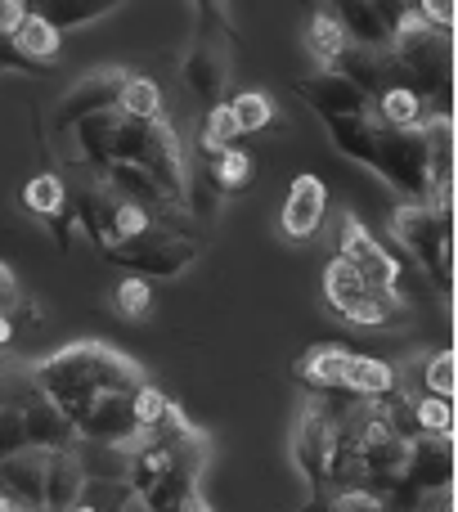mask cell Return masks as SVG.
<instances>
[{
	"instance_id": "obj_25",
	"label": "cell",
	"mask_w": 458,
	"mask_h": 512,
	"mask_svg": "<svg viewBox=\"0 0 458 512\" xmlns=\"http://www.w3.org/2000/svg\"><path fill=\"white\" fill-rule=\"evenodd\" d=\"M135 490L126 486V477H86L77 508L72 512H131Z\"/></svg>"
},
{
	"instance_id": "obj_14",
	"label": "cell",
	"mask_w": 458,
	"mask_h": 512,
	"mask_svg": "<svg viewBox=\"0 0 458 512\" xmlns=\"http://www.w3.org/2000/svg\"><path fill=\"white\" fill-rule=\"evenodd\" d=\"M23 207L32 216H41L45 230L54 234V248L68 252L72 248V230H77V216H72V194H68V180L63 176H32L23 185Z\"/></svg>"
},
{
	"instance_id": "obj_15",
	"label": "cell",
	"mask_w": 458,
	"mask_h": 512,
	"mask_svg": "<svg viewBox=\"0 0 458 512\" xmlns=\"http://www.w3.org/2000/svg\"><path fill=\"white\" fill-rule=\"evenodd\" d=\"M324 212H328V189L319 176H297L288 189V203L279 212V234L288 243H310L324 225Z\"/></svg>"
},
{
	"instance_id": "obj_10",
	"label": "cell",
	"mask_w": 458,
	"mask_h": 512,
	"mask_svg": "<svg viewBox=\"0 0 458 512\" xmlns=\"http://www.w3.org/2000/svg\"><path fill=\"white\" fill-rule=\"evenodd\" d=\"M337 256H342V261L351 265L364 283H369V288L387 292V297H400L409 306V297H405V265L382 248V243L360 225V216H351V212L337 221Z\"/></svg>"
},
{
	"instance_id": "obj_23",
	"label": "cell",
	"mask_w": 458,
	"mask_h": 512,
	"mask_svg": "<svg viewBox=\"0 0 458 512\" xmlns=\"http://www.w3.org/2000/svg\"><path fill=\"white\" fill-rule=\"evenodd\" d=\"M373 117H378L382 126H391V131H414V126H423L432 113H427V104L409 86H391L373 99Z\"/></svg>"
},
{
	"instance_id": "obj_24",
	"label": "cell",
	"mask_w": 458,
	"mask_h": 512,
	"mask_svg": "<svg viewBox=\"0 0 458 512\" xmlns=\"http://www.w3.org/2000/svg\"><path fill=\"white\" fill-rule=\"evenodd\" d=\"M346 32H342V23H337V14L333 9H319L315 18H310V27H306V54L319 63L315 72H328L337 59H342V50H346Z\"/></svg>"
},
{
	"instance_id": "obj_33",
	"label": "cell",
	"mask_w": 458,
	"mask_h": 512,
	"mask_svg": "<svg viewBox=\"0 0 458 512\" xmlns=\"http://www.w3.org/2000/svg\"><path fill=\"white\" fill-rule=\"evenodd\" d=\"M113 301H117V315H122V319H144L153 310L149 279H135V274H126V279L113 288Z\"/></svg>"
},
{
	"instance_id": "obj_2",
	"label": "cell",
	"mask_w": 458,
	"mask_h": 512,
	"mask_svg": "<svg viewBox=\"0 0 458 512\" xmlns=\"http://www.w3.org/2000/svg\"><path fill=\"white\" fill-rule=\"evenodd\" d=\"M126 459V486L135 490V504L144 512H180L198 495V477L207 472L212 441L207 432L171 400L158 427L135 441Z\"/></svg>"
},
{
	"instance_id": "obj_28",
	"label": "cell",
	"mask_w": 458,
	"mask_h": 512,
	"mask_svg": "<svg viewBox=\"0 0 458 512\" xmlns=\"http://www.w3.org/2000/svg\"><path fill=\"white\" fill-rule=\"evenodd\" d=\"M225 104H229V113H234L238 135L270 131V122H274V104H270V95H265V90H243V95L225 99Z\"/></svg>"
},
{
	"instance_id": "obj_6",
	"label": "cell",
	"mask_w": 458,
	"mask_h": 512,
	"mask_svg": "<svg viewBox=\"0 0 458 512\" xmlns=\"http://www.w3.org/2000/svg\"><path fill=\"white\" fill-rule=\"evenodd\" d=\"M391 234L418 261L423 283L441 301L454 297V216L450 198L441 203H396L391 207Z\"/></svg>"
},
{
	"instance_id": "obj_38",
	"label": "cell",
	"mask_w": 458,
	"mask_h": 512,
	"mask_svg": "<svg viewBox=\"0 0 458 512\" xmlns=\"http://www.w3.org/2000/svg\"><path fill=\"white\" fill-rule=\"evenodd\" d=\"M418 512H454V490H450V495H441V499H432V504L418 508Z\"/></svg>"
},
{
	"instance_id": "obj_8",
	"label": "cell",
	"mask_w": 458,
	"mask_h": 512,
	"mask_svg": "<svg viewBox=\"0 0 458 512\" xmlns=\"http://www.w3.org/2000/svg\"><path fill=\"white\" fill-rule=\"evenodd\" d=\"M99 256L113 265H126L135 279H180V274L203 256V243L180 234V230H171V225H153V230H144L140 239H126V243H117V248H108Z\"/></svg>"
},
{
	"instance_id": "obj_19",
	"label": "cell",
	"mask_w": 458,
	"mask_h": 512,
	"mask_svg": "<svg viewBox=\"0 0 458 512\" xmlns=\"http://www.w3.org/2000/svg\"><path fill=\"white\" fill-rule=\"evenodd\" d=\"M41 481H45V454L23 450L0 463V495L14 499L23 512H41Z\"/></svg>"
},
{
	"instance_id": "obj_16",
	"label": "cell",
	"mask_w": 458,
	"mask_h": 512,
	"mask_svg": "<svg viewBox=\"0 0 458 512\" xmlns=\"http://www.w3.org/2000/svg\"><path fill=\"white\" fill-rule=\"evenodd\" d=\"M23 423H27V450H41V454H63V450H77V427L63 418V409H54L41 391H27L23 405Z\"/></svg>"
},
{
	"instance_id": "obj_34",
	"label": "cell",
	"mask_w": 458,
	"mask_h": 512,
	"mask_svg": "<svg viewBox=\"0 0 458 512\" xmlns=\"http://www.w3.org/2000/svg\"><path fill=\"white\" fill-rule=\"evenodd\" d=\"M27 450V423L18 405H0V463Z\"/></svg>"
},
{
	"instance_id": "obj_12",
	"label": "cell",
	"mask_w": 458,
	"mask_h": 512,
	"mask_svg": "<svg viewBox=\"0 0 458 512\" xmlns=\"http://www.w3.org/2000/svg\"><path fill=\"white\" fill-rule=\"evenodd\" d=\"M337 14V23H342L346 41L360 45V50H387L391 36H396V27L405 23L409 5H400V0H355V5H328Z\"/></svg>"
},
{
	"instance_id": "obj_17",
	"label": "cell",
	"mask_w": 458,
	"mask_h": 512,
	"mask_svg": "<svg viewBox=\"0 0 458 512\" xmlns=\"http://www.w3.org/2000/svg\"><path fill=\"white\" fill-rule=\"evenodd\" d=\"M86 490V463L77 450L45 454V481H41V512H72Z\"/></svg>"
},
{
	"instance_id": "obj_1",
	"label": "cell",
	"mask_w": 458,
	"mask_h": 512,
	"mask_svg": "<svg viewBox=\"0 0 458 512\" xmlns=\"http://www.w3.org/2000/svg\"><path fill=\"white\" fill-rule=\"evenodd\" d=\"M77 153L90 171H104L108 162H131V167L149 171L167 198L176 203V212H189L194 203V171H189L185 144L180 131L162 117H126V113H99L72 126Z\"/></svg>"
},
{
	"instance_id": "obj_36",
	"label": "cell",
	"mask_w": 458,
	"mask_h": 512,
	"mask_svg": "<svg viewBox=\"0 0 458 512\" xmlns=\"http://www.w3.org/2000/svg\"><path fill=\"white\" fill-rule=\"evenodd\" d=\"M27 14H32V9H27L23 0H0V41H9Z\"/></svg>"
},
{
	"instance_id": "obj_27",
	"label": "cell",
	"mask_w": 458,
	"mask_h": 512,
	"mask_svg": "<svg viewBox=\"0 0 458 512\" xmlns=\"http://www.w3.org/2000/svg\"><path fill=\"white\" fill-rule=\"evenodd\" d=\"M117 113L126 117H162V86L144 72H126L122 95H117Z\"/></svg>"
},
{
	"instance_id": "obj_7",
	"label": "cell",
	"mask_w": 458,
	"mask_h": 512,
	"mask_svg": "<svg viewBox=\"0 0 458 512\" xmlns=\"http://www.w3.org/2000/svg\"><path fill=\"white\" fill-rule=\"evenodd\" d=\"M194 36H189L185 63H180V77H185L189 95L203 99L207 108L225 104V86H229V45L238 41V32L229 27L225 5H198L194 9Z\"/></svg>"
},
{
	"instance_id": "obj_31",
	"label": "cell",
	"mask_w": 458,
	"mask_h": 512,
	"mask_svg": "<svg viewBox=\"0 0 458 512\" xmlns=\"http://www.w3.org/2000/svg\"><path fill=\"white\" fill-rule=\"evenodd\" d=\"M0 310H5L9 319H14L18 328H27V324H36V306H32V297L23 292V283L14 279V270L9 265H0Z\"/></svg>"
},
{
	"instance_id": "obj_29",
	"label": "cell",
	"mask_w": 458,
	"mask_h": 512,
	"mask_svg": "<svg viewBox=\"0 0 458 512\" xmlns=\"http://www.w3.org/2000/svg\"><path fill=\"white\" fill-rule=\"evenodd\" d=\"M113 5H104V0H68V5H45L36 9V14L45 18V23L54 27V32L63 36V27H81V23H95V18H104Z\"/></svg>"
},
{
	"instance_id": "obj_3",
	"label": "cell",
	"mask_w": 458,
	"mask_h": 512,
	"mask_svg": "<svg viewBox=\"0 0 458 512\" xmlns=\"http://www.w3.org/2000/svg\"><path fill=\"white\" fill-rule=\"evenodd\" d=\"M324 131L342 158L369 167L382 185L396 189L400 203H441L432 185V167H427L423 126L391 131L378 117H333V122H324Z\"/></svg>"
},
{
	"instance_id": "obj_21",
	"label": "cell",
	"mask_w": 458,
	"mask_h": 512,
	"mask_svg": "<svg viewBox=\"0 0 458 512\" xmlns=\"http://www.w3.org/2000/svg\"><path fill=\"white\" fill-rule=\"evenodd\" d=\"M9 45H14V54H23L27 63H36V68H50V63L59 59V50H63V36L54 32V27L32 9V14L18 23V32L9 36Z\"/></svg>"
},
{
	"instance_id": "obj_32",
	"label": "cell",
	"mask_w": 458,
	"mask_h": 512,
	"mask_svg": "<svg viewBox=\"0 0 458 512\" xmlns=\"http://www.w3.org/2000/svg\"><path fill=\"white\" fill-rule=\"evenodd\" d=\"M238 140V126H234V113H229V104H216L207 108V122H203V135H198V144H203V153H221L229 144Z\"/></svg>"
},
{
	"instance_id": "obj_39",
	"label": "cell",
	"mask_w": 458,
	"mask_h": 512,
	"mask_svg": "<svg viewBox=\"0 0 458 512\" xmlns=\"http://www.w3.org/2000/svg\"><path fill=\"white\" fill-rule=\"evenodd\" d=\"M180 512H212V508H207V499H203V495H194V499H189V504L180 508Z\"/></svg>"
},
{
	"instance_id": "obj_20",
	"label": "cell",
	"mask_w": 458,
	"mask_h": 512,
	"mask_svg": "<svg viewBox=\"0 0 458 512\" xmlns=\"http://www.w3.org/2000/svg\"><path fill=\"white\" fill-rule=\"evenodd\" d=\"M346 360H351V351H342V346H310L297 355L292 373L301 387L328 396V391H346Z\"/></svg>"
},
{
	"instance_id": "obj_40",
	"label": "cell",
	"mask_w": 458,
	"mask_h": 512,
	"mask_svg": "<svg viewBox=\"0 0 458 512\" xmlns=\"http://www.w3.org/2000/svg\"><path fill=\"white\" fill-rule=\"evenodd\" d=\"M0 512H23V508H18L14 499H5V495H0Z\"/></svg>"
},
{
	"instance_id": "obj_5",
	"label": "cell",
	"mask_w": 458,
	"mask_h": 512,
	"mask_svg": "<svg viewBox=\"0 0 458 512\" xmlns=\"http://www.w3.org/2000/svg\"><path fill=\"white\" fill-rule=\"evenodd\" d=\"M387 54H391L396 77L414 81L409 90H414L423 104L436 99V117H450V81H454V41H450V32H436L432 23H423L418 5H409L405 23L396 27Z\"/></svg>"
},
{
	"instance_id": "obj_11",
	"label": "cell",
	"mask_w": 458,
	"mask_h": 512,
	"mask_svg": "<svg viewBox=\"0 0 458 512\" xmlns=\"http://www.w3.org/2000/svg\"><path fill=\"white\" fill-rule=\"evenodd\" d=\"M126 72L131 68H99V72H86L81 81H72V86L63 90V99L54 104V126H59V131H72V126L86 122V117L113 113Z\"/></svg>"
},
{
	"instance_id": "obj_18",
	"label": "cell",
	"mask_w": 458,
	"mask_h": 512,
	"mask_svg": "<svg viewBox=\"0 0 458 512\" xmlns=\"http://www.w3.org/2000/svg\"><path fill=\"white\" fill-rule=\"evenodd\" d=\"M328 72H337V77H346L355 90H364L369 99H378L382 90L400 86L396 81V68H391V54L387 50H360V45H346L342 59L333 63Z\"/></svg>"
},
{
	"instance_id": "obj_35",
	"label": "cell",
	"mask_w": 458,
	"mask_h": 512,
	"mask_svg": "<svg viewBox=\"0 0 458 512\" xmlns=\"http://www.w3.org/2000/svg\"><path fill=\"white\" fill-rule=\"evenodd\" d=\"M418 14H423V23H432L436 32H450V23H454V5H450V0H423V5H418Z\"/></svg>"
},
{
	"instance_id": "obj_4",
	"label": "cell",
	"mask_w": 458,
	"mask_h": 512,
	"mask_svg": "<svg viewBox=\"0 0 458 512\" xmlns=\"http://www.w3.org/2000/svg\"><path fill=\"white\" fill-rule=\"evenodd\" d=\"M32 373L36 391L50 400L54 409H63V418H77L86 405H95L99 396L108 391H126V387H140L144 369L131 360V355L113 351L104 342H77V346H63V351L45 355V360L27 364Z\"/></svg>"
},
{
	"instance_id": "obj_13",
	"label": "cell",
	"mask_w": 458,
	"mask_h": 512,
	"mask_svg": "<svg viewBox=\"0 0 458 512\" xmlns=\"http://www.w3.org/2000/svg\"><path fill=\"white\" fill-rule=\"evenodd\" d=\"M292 90L324 122H333V117H373V99L364 90H355L346 77H337V72H310V77L292 81Z\"/></svg>"
},
{
	"instance_id": "obj_9",
	"label": "cell",
	"mask_w": 458,
	"mask_h": 512,
	"mask_svg": "<svg viewBox=\"0 0 458 512\" xmlns=\"http://www.w3.org/2000/svg\"><path fill=\"white\" fill-rule=\"evenodd\" d=\"M324 301L337 319H346V324H355V328H391L405 319V301L369 288L342 256H333V261L324 265Z\"/></svg>"
},
{
	"instance_id": "obj_37",
	"label": "cell",
	"mask_w": 458,
	"mask_h": 512,
	"mask_svg": "<svg viewBox=\"0 0 458 512\" xmlns=\"http://www.w3.org/2000/svg\"><path fill=\"white\" fill-rule=\"evenodd\" d=\"M14 333H18V324L5 315V310H0V355L9 351V342H14Z\"/></svg>"
},
{
	"instance_id": "obj_22",
	"label": "cell",
	"mask_w": 458,
	"mask_h": 512,
	"mask_svg": "<svg viewBox=\"0 0 458 512\" xmlns=\"http://www.w3.org/2000/svg\"><path fill=\"white\" fill-rule=\"evenodd\" d=\"M418 373H400V387L409 391H427V396H441V400H454V351L441 346L432 351L427 360H414Z\"/></svg>"
},
{
	"instance_id": "obj_30",
	"label": "cell",
	"mask_w": 458,
	"mask_h": 512,
	"mask_svg": "<svg viewBox=\"0 0 458 512\" xmlns=\"http://www.w3.org/2000/svg\"><path fill=\"white\" fill-rule=\"evenodd\" d=\"M212 180H216V189H243L247 180H252V153L247 149H238V144H229V149H221L212 158Z\"/></svg>"
},
{
	"instance_id": "obj_26",
	"label": "cell",
	"mask_w": 458,
	"mask_h": 512,
	"mask_svg": "<svg viewBox=\"0 0 458 512\" xmlns=\"http://www.w3.org/2000/svg\"><path fill=\"white\" fill-rule=\"evenodd\" d=\"M292 512H387V499L373 490H310L306 504H297Z\"/></svg>"
}]
</instances>
